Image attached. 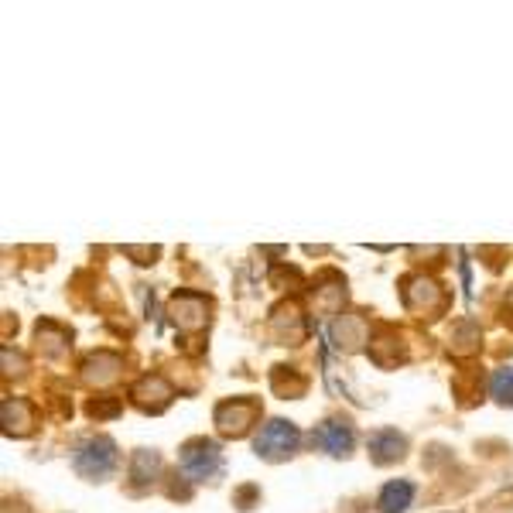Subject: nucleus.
Segmentation results:
<instances>
[{"label": "nucleus", "instance_id": "nucleus-1", "mask_svg": "<svg viewBox=\"0 0 513 513\" xmlns=\"http://www.w3.org/2000/svg\"><path fill=\"white\" fill-rule=\"evenodd\" d=\"M72 469L89 483H107L113 472L120 469V449L110 435H93L76 445L72 452Z\"/></svg>", "mask_w": 513, "mask_h": 513}, {"label": "nucleus", "instance_id": "nucleus-2", "mask_svg": "<svg viewBox=\"0 0 513 513\" xmlns=\"http://www.w3.org/2000/svg\"><path fill=\"white\" fill-rule=\"evenodd\" d=\"M401 301L418 319H438L449 305V291L442 288L431 274H404L401 278Z\"/></svg>", "mask_w": 513, "mask_h": 513}, {"label": "nucleus", "instance_id": "nucleus-3", "mask_svg": "<svg viewBox=\"0 0 513 513\" xmlns=\"http://www.w3.org/2000/svg\"><path fill=\"white\" fill-rule=\"evenodd\" d=\"M168 322L175 325V332L182 336H202L213 322V301L199 291H175L168 298Z\"/></svg>", "mask_w": 513, "mask_h": 513}, {"label": "nucleus", "instance_id": "nucleus-4", "mask_svg": "<svg viewBox=\"0 0 513 513\" xmlns=\"http://www.w3.org/2000/svg\"><path fill=\"white\" fill-rule=\"evenodd\" d=\"M178 469L189 483H213L216 476H223V452L213 438H189L178 452Z\"/></svg>", "mask_w": 513, "mask_h": 513}, {"label": "nucleus", "instance_id": "nucleus-5", "mask_svg": "<svg viewBox=\"0 0 513 513\" xmlns=\"http://www.w3.org/2000/svg\"><path fill=\"white\" fill-rule=\"evenodd\" d=\"M301 445V431L295 421H284V418H271L267 425H260V431L254 435V452L257 459L264 462H288L298 455Z\"/></svg>", "mask_w": 513, "mask_h": 513}, {"label": "nucleus", "instance_id": "nucleus-6", "mask_svg": "<svg viewBox=\"0 0 513 513\" xmlns=\"http://www.w3.org/2000/svg\"><path fill=\"white\" fill-rule=\"evenodd\" d=\"M260 418V401L257 397H226L216 404L213 411V425L223 438H243L250 435V428Z\"/></svg>", "mask_w": 513, "mask_h": 513}, {"label": "nucleus", "instance_id": "nucleus-7", "mask_svg": "<svg viewBox=\"0 0 513 513\" xmlns=\"http://www.w3.org/2000/svg\"><path fill=\"white\" fill-rule=\"evenodd\" d=\"M267 332L278 346H301L308 339V315L301 312V305L295 298L278 301L267 315Z\"/></svg>", "mask_w": 513, "mask_h": 513}, {"label": "nucleus", "instance_id": "nucleus-8", "mask_svg": "<svg viewBox=\"0 0 513 513\" xmlns=\"http://www.w3.org/2000/svg\"><path fill=\"white\" fill-rule=\"evenodd\" d=\"M308 298H312V312L319 315V319H339L342 308H346V301H349L346 278L336 271H325L322 278L312 284Z\"/></svg>", "mask_w": 513, "mask_h": 513}, {"label": "nucleus", "instance_id": "nucleus-9", "mask_svg": "<svg viewBox=\"0 0 513 513\" xmlns=\"http://www.w3.org/2000/svg\"><path fill=\"white\" fill-rule=\"evenodd\" d=\"M171 401H175V387L168 384L161 373H144L130 384V404L144 414H161L168 411Z\"/></svg>", "mask_w": 513, "mask_h": 513}, {"label": "nucleus", "instance_id": "nucleus-10", "mask_svg": "<svg viewBox=\"0 0 513 513\" xmlns=\"http://www.w3.org/2000/svg\"><path fill=\"white\" fill-rule=\"evenodd\" d=\"M329 336L336 342L339 353H363L370 349V319L363 312H342L336 322L329 325Z\"/></svg>", "mask_w": 513, "mask_h": 513}, {"label": "nucleus", "instance_id": "nucleus-11", "mask_svg": "<svg viewBox=\"0 0 513 513\" xmlns=\"http://www.w3.org/2000/svg\"><path fill=\"white\" fill-rule=\"evenodd\" d=\"M312 442L319 445L325 455H332V459H349L356 449V431L342 418H325L322 425L312 431Z\"/></svg>", "mask_w": 513, "mask_h": 513}, {"label": "nucleus", "instance_id": "nucleus-12", "mask_svg": "<svg viewBox=\"0 0 513 513\" xmlns=\"http://www.w3.org/2000/svg\"><path fill=\"white\" fill-rule=\"evenodd\" d=\"M120 373H124V360H120L117 353H110V349H96V353H89L83 366H79V380L96 390L117 384Z\"/></svg>", "mask_w": 513, "mask_h": 513}, {"label": "nucleus", "instance_id": "nucleus-13", "mask_svg": "<svg viewBox=\"0 0 513 513\" xmlns=\"http://www.w3.org/2000/svg\"><path fill=\"white\" fill-rule=\"evenodd\" d=\"M0 425H4L7 438H28L38 428L35 404L28 397H4L0 401Z\"/></svg>", "mask_w": 513, "mask_h": 513}, {"label": "nucleus", "instance_id": "nucleus-14", "mask_svg": "<svg viewBox=\"0 0 513 513\" xmlns=\"http://www.w3.org/2000/svg\"><path fill=\"white\" fill-rule=\"evenodd\" d=\"M370 360L380 366V370H394L397 363L407 360V349L401 342V332L394 329V325H380L377 336H370Z\"/></svg>", "mask_w": 513, "mask_h": 513}, {"label": "nucleus", "instance_id": "nucleus-15", "mask_svg": "<svg viewBox=\"0 0 513 513\" xmlns=\"http://www.w3.org/2000/svg\"><path fill=\"white\" fill-rule=\"evenodd\" d=\"M366 452H370L373 466H394L407 455V438L397 428H380L366 438Z\"/></svg>", "mask_w": 513, "mask_h": 513}, {"label": "nucleus", "instance_id": "nucleus-16", "mask_svg": "<svg viewBox=\"0 0 513 513\" xmlns=\"http://www.w3.org/2000/svg\"><path fill=\"white\" fill-rule=\"evenodd\" d=\"M161 472H165V459H161V452L137 449L134 455H130V469H127L130 490H134V493L151 490V486L161 479Z\"/></svg>", "mask_w": 513, "mask_h": 513}, {"label": "nucleus", "instance_id": "nucleus-17", "mask_svg": "<svg viewBox=\"0 0 513 513\" xmlns=\"http://www.w3.org/2000/svg\"><path fill=\"white\" fill-rule=\"evenodd\" d=\"M35 342H38V349H42V356H48V360H62V356H69V349H72V332L59 322L42 319L35 325Z\"/></svg>", "mask_w": 513, "mask_h": 513}, {"label": "nucleus", "instance_id": "nucleus-18", "mask_svg": "<svg viewBox=\"0 0 513 513\" xmlns=\"http://www.w3.org/2000/svg\"><path fill=\"white\" fill-rule=\"evenodd\" d=\"M479 346H483V332H479V325L472 322V319H459L452 325V332H449V353L452 356H476L479 353Z\"/></svg>", "mask_w": 513, "mask_h": 513}, {"label": "nucleus", "instance_id": "nucleus-19", "mask_svg": "<svg viewBox=\"0 0 513 513\" xmlns=\"http://www.w3.org/2000/svg\"><path fill=\"white\" fill-rule=\"evenodd\" d=\"M271 390L284 401H298V397H305L308 390V380L301 377L295 366H274L271 370Z\"/></svg>", "mask_w": 513, "mask_h": 513}, {"label": "nucleus", "instance_id": "nucleus-20", "mask_svg": "<svg viewBox=\"0 0 513 513\" xmlns=\"http://www.w3.org/2000/svg\"><path fill=\"white\" fill-rule=\"evenodd\" d=\"M411 503H414V483H407V479H394L377 496L380 513H404Z\"/></svg>", "mask_w": 513, "mask_h": 513}, {"label": "nucleus", "instance_id": "nucleus-21", "mask_svg": "<svg viewBox=\"0 0 513 513\" xmlns=\"http://www.w3.org/2000/svg\"><path fill=\"white\" fill-rule=\"evenodd\" d=\"M490 397H493L496 404L513 407V363L510 366H500V370H493V377H490Z\"/></svg>", "mask_w": 513, "mask_h": 513}, {"label": "nucleus", "instance_id": "nucleus-22", "mask_svg": "<svg viewBox=\"0 0 513 513\" xmlns=\"http://www.w3.org/2000/svg\"><path fill=\"white\" fill-rule=\"evenodd\" d=\"M120 407H124V404H120L117 397H96V401L86 404V414H89V418H96V421H103V418H117Z\"/></svg>", "mask_w": 513, "mask_h": 513}, {"label": "nucleus", "instance_id": "nucleus-23", "mask_svg": "<svg viewBox=\"0 0 513 513\" xmlns=\"http://www.w3.org/2000/svg\"><path fill=\"white\" fill-rule=\"evenodd\" d=\"M0 360H4V377H24L28 373V360H24L18 349L4 346L0 349Z\"/></svg>", "mask_w": 513, "mask_h": 513}, {"label": "nucleus", "instance_id": "nucleus-24", "mask_svg": "<svg viewBox=\"0 0 513 513\" xmlns=\"http://www.w3.org/2000/svg\"><path fill=\"white\" fill-rule=\"evenodd\" d=\"M124 254H127V257H134L141 267H148V264H158L161 250H158V247H124Z\"/></svg>", "mask_w": 513, "mask_h": 513}, {"label": "nucleus", "instance_id": "nucleus-25", "mask_svg": "<svg viewBox=\"0 0 513 513\" xmlns=\"http://www.w3.org/2000/svg\"><path fill=\"white\" fill-rule=\"evenodd\" d=\"M507 308H510V312H513V288L507 291Z\"/></svg>", "mask_w": 513, "mask_h": 513}]
</instances>
